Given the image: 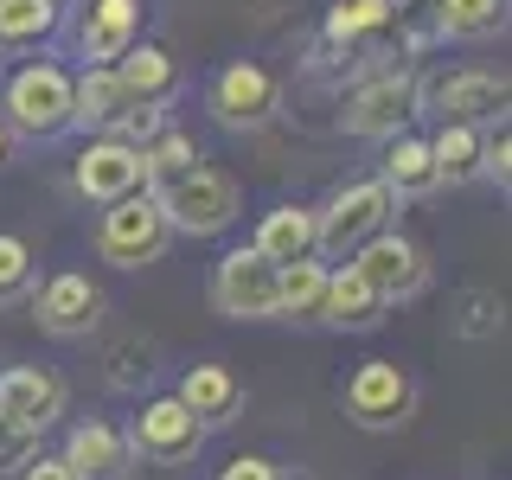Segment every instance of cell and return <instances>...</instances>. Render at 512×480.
Segmentation results:
<instances>
[{
  "label": "cell",
  "mask_w": 512,
  "mask_h": 480,
  "mask_svg": "<svg viewBox=\"0 0 512 480\" xmlns=\"http://www.w3.org/2000/svg\"><path fill=\"white\" fill-rule=\"evenodd\" d=\"M0 122L7 135H26V141H58L71 128V71L58 58H32L7 77L0 90Z\"/></svg>",
  "instance_id": "cell-1"
},
{
  "label": "cell",
  "mask_w": 512,
  "mask_h": 480,
  "mask_svg": "<svg viewBox=\"0 0 512 480\" xmlns=\"http://www.w3.org/2000/svg\"><path fill=\"white\" fill-rule=\"evenodd\" d=\"M154 205H160V218H167V231H180V237H218V231H231V224H237V212H244V186H237L224 167H205V160H199L186 180L160 186Z\"/></svg>",
  "instance_id": "cell-2"
},
{
  "label": "cell",
  "mask_w": 512,
  "mask_h": 480,
  "mask_svg": "<svg viewBox=\"0 0 512 480\" xmlns=\"http://www.w3.org/2000/svg\"><path fill=\"white\" fill-rule=\"evenodd\" d=\"M391 212L397 199L384 192L378 180H352L340 186L327 205L314 212V256H333V263H352L378 231H391Z\"/></svg>",
  "instance_id": "cell-3"
},
{
  "label": "cell",
  "mask_w": 512,
  "mask_h": 480,
  "mask_svg": "<svg viewBox=\"0 0 512 480\" xmlns=\"http://www.w3.org/2000/svg\"><path fill=\"white\" fill-rule=\"evenodd\" d=\"M167 218H160L154 192H135V199L122 205H103V218H96V256L116 269H141V263H160V250H167Z\"/></svg>",
  "instance_id": "cell-4"
},
{
  "label": "cell",
  "mask_w": 512,
  "mask_h": 480,
  "mask_svg": "<svg viewBox=\"0 0 512 480\" xmlns=\"http://www.w3.org/2000/svg\"><path fill=\"white\" fill-rule=\"evenodd\" d=\"M416 109H423V84H416L410 71H378L346 96L340 122H346V135H359V141H391V135H404V122Z\"/></svg>",
  "instance_id": "cell-5"
},
{
  "label": "cell",
  "mask_w": 512,
  "mask_h": 480,
  "mask_svg": "<svg viewBox=\"0 0 512 480\" xmlns=\"http://www.w3.org/2000/svg\"><path fill=\"white\" fill-rule=\"evenodd\" d=\"M416 410V384L397 359H365L346 378V416L359 429H404Z\"/></svg>",
  "instance_id": "cell-6"
},
{
  "label": "cell",
  "mask_w": 512,
  "mask_h": 480,
  "mask_svg": "<svg viewBox=\"0 0 512 480\" xmlns=\"http://www.w3.org/2000/svg\"><path fill=\"white\" fill-rule=\"evenodd\" d=\"M199 448H205V429L192 423V410L180 397H154V404H141V416L128 423V455L154 461V468H186Z\"/></svg>",
  "instance_id": "cell-7"
},
{
  "label": "cell",
  "mask_w": 512,
  "mask_h": 480,
  "mask_svg": "<svg viewBox=\"0 0 512 480\" xmlns=\"http://www.w3.org/2000/svg\"><path fill=\"white\" fill-rule=\"evenodd\" d=\"M352 276H359V282L384 301V308H391V301H410L416 288L429 282V256H423V250H416L410 237L391 224V231H378L372 244L352 256Z\"/></svg>",
  "instance_id": "cell-8"
},
{
  "label": "cell",
  "mask_w": 512,
  "mask_h": 480,
  "mask_svg": "<svg viewBox=\"0 0 512 480\" xmlns=\"http://www.w3.org/2000/svg\"><path fill=\"white\" fill-rule=\"evenodd\" d=\"M212 301H218V314H231V320H276V269L250 244L224 250L218 269H212Z\"/></svg>",
  "instance_id": "cell-9"
},
{
  "label": "cell",
  "mask_w": 512,
  "mask_h": 480,
  "mask_svg": "<svg viewBox=\"0 0 512 480\" xmlns=\"http://www.w3.org/2000/svg\"><path fill=\"white\" fill-rule=\"evenodd\" d=\"M276 109H282V84L263 64L237 58L212 77V116L224 128H263V122H276Z\"/></svg>",
  "instance_id": "cell-10"
},
{
  "label": "cell",
  "mask_w": 512,
  "mask_h": 480,
  "mask_svg": "<svg viewBox=\"0 0 512 480\" xmlns=\"http://www.w3.org/2000/svg\"><path fill=\"white\" fill-rule=\"evenodd\" d=\"M71 186L84 192L90 205H122V199H135V192H148V167H141L135 148H122V141L103 135V141H90V148L77 154Z\"/></svg>",
  "instance_id": "cell-11"
},
{
  "label": "cell",
  "mask_w": 512,
  "mask_h": 480,
  "mask_svg": "<svg viewBox=\"0 0 512 480\" xmlns=\"http://www.w3.org/2000/svg\"><path fill=\"white\" fill-rule=\"evenodd\" d=\"M58 416H64V378L58 372H45V365H13V372H0V423L39 436Z\"/></svg>",
  "instance_id": "cell-12"
},
{
  "label": "cell",
  "mask_w": 512,
  "mask_h": 480,
  "mask_svg": "<svg viewBox=\"0 0 512 480\" xmlns=\"http://www.w3.org/2000/svg\"><path fill=\"white\" fill-rule=\"evenodd\" d=\"M32 314H39V327L58 333V340H84L96 320H103V288H96L84 269H64V276H52L39 288Z\"/></svg>",
  "instance_id": "cell-13"
},
{
  "label": "cell",
  "mask_w": 512,
  "mask_h": 480,
  "mask_svg": "<svg viewBox=\"0 0 512 480\" xmlns=\"http://www.w3.org/2000/svg\"><path fill=\"white\" fill-rule=\"evenodd\" d=\"M141 45V0H90L77 20V52L90 64H116Z\"/></svg>",
  "instance_id": "cell-14"
},
{
  "label": "cell",
  "mask_w": 512,
  "mask_h": 480,
  "mask_svg": "<svg viewBox=\"0 0 512 480\" xmlns=\"http://www.w3.org/2000/svg\"><path fill=\"white\" fill-rule=\"evenodd\" d=\"M429 103H436L448 122H468V128L500 122L506 116V77L500 71H448V77L429 84Z\"/></svg>",
  "instance_id": "cell-15"
},
{
  "label": "cell",
  "mask_w": 512,
  "mask_h": 480,
  "mask_svg": "<svg viewBox=\"0 0 512 480\" xmlns=\"http://www.w3.org/2000/svg\"><path fill=\"white\" fill-rule=\"evenodd\" d=\"M64 468L77 480H128L135 455H128V436L116 423H77L64 442Z\"/></svg>",
  "instance_id": "cell-16"
},
{
  "label": "cell",
  "mask_w": 512,
  "mask_h": 480,
  "mask_svg": "<svg viewBox=\"0 0 512 480\" xmlns=\"http://www.w3.org/2000/svg\"><path fill=\"white\" fill-rule=\"evenodd\" d=\"M256 256L269 269H288V263H308L314 256V205H276V212L256 218Z\"/></svg>",
  "instance_id": "cell-17"
},
{
  "label": "cell",
  "mask_w": 512,
  "mask_h": 480,
  "mask_svg": "<svg viewBox=\"0 0 512 480\" xmlns=\"http://www.w3.org/2000/svg\"><path fill=\"white\" fill-rule=\"evenodd\" d=\"M173 397L192 410V423H199V429H218V423H231V416H237V404H244V384H237L231 365H192Z\"/></svg>",
  "instance_id": "cell-18"
},
{
  "label": "cell",
  "mask_w": 512,
  "mask_h": 480,
  "mask_svg": "<svg viewBox=\"0 0 512 480\" xmlns=\"http://www.w3.org/2000/svg\"><path fill=\"white\" fill-rule=\"evenodd\" d=\"M128 109V90L116 77V64H84V77H71V128H116Z\"/></svg>",
  "instance_id": "cell-19"
},
{
  "label": "cell",
  "mask_w": 512,
  "mask_h": 480,
  "mask_svg": "<svg viewBox=\"0 0 512 480\" xmlns=\"http://www.w3.org/2000/svg\"><path fill=\"white\" fill-rule=\"evenodd\" d=\"M320 320H327V327H346V333H365V327H378V320H384V301L359 276H352V263H340V269H327V301H320Z\"/></svg>",
  "instance_id": "cell-20"
},
{
  "label": "cell",
  "mask_w": 512,
  "mask_h": 480,
  "mask_svg": "<svg viewBox=\"0 0 512 480\" xmlns=\"http://www.w3.org/2000/svg\"><path fill=\"white\" fill-rule=\"evenodd\" d=\"M378 186L391 192V199H423V192H436V160H429V141L423 135H391Z\"/></svg>",
  "instance_id": "cell-21"
},
{
  "label": "cell",
  "mask_w": 512,
  "mask_h": 480,
  "mask_svg": "<svg viewBox=\"0 0 512 480\" xmlns=\"http://www.w3.org/2000/svg\"><path fill=\"white\" fill-rule=\"evenodd\" d=\"M116 77H122L128 103H154V109L180 90V64H173V52H160V45H135L128 58H116Z\"/></svg>",
  "instance_id": "cell-22"
},
{
  "label": "cell",
  "mask_w": 512,
  "mask_h": 480,
  "mask_svg": "<svg viewBox=\"0 0 512 480\" xmlns=\"http://www.w3.org/2000/svg\"><path fill=\"white\" fill-rule=\"evenodd\" d=\"M320 301H327V263H288L276 269V320H320Z\"/></svg>",
  "instance_id": "cell-23"
},
{
  "label": "cell",
  "mask_w": 512,
  "mask_h": 480,
  "mask_svg": "<svg viewBox=\"0 0 512 480\" xmlns=\"http://www.w3.org/2000/svg\"><path fill=\"white\" fill-rule=\"evenodd\" d=\"M429 160H436V186H468L480 173V128L442 122L436 135H429Z\"/></svg>",
  "instance_id": "cell-24"
},
{
  "label": "cell",
  "mask_w": 512,
  "mask_h": 480,
  "mask_svg": "<svg viewBox=\"0 0 512 480\" xmlns=\"http://www.w3.org/2000/svg\"><path fill=\"white\" fill-rule=\"evenodd\" d=\"M58 32V0H0V52H32Z\"/></svg>",
  "instance_id": "cell-25"
},
{
  "label": "cell",
  "mask_w": 512,
  "mask_h": 480,
  "mask_svg": "<svg viewBox=\"0 0 512 480\" xmlns=\"http://www.w3.org/2000/svg\"><path fill=\"white\" fill-rule=\"evenodd\" d=\"M506 26V0H436L442 39H493Z\"/></svg>",
  "instance_id": "cell-26"
},
{
  "label": "cell",
  "mask_w": 512,
  "mask_h": 480,
  "mask_svg": "<svg viewBox=\"0 0 512 480\" xmlns=\"http://www.w3.org/2000/svg\"><path fill=\"white\" fill-rule=\"evenodd\" d=\"M141 167H148V192H160V186L186 180V173L199 167V148H192V135H180V128H167L160 141H148V148H141Z\"/></svg>",
  "instance_id": "cell-27"
},
{
  "label": "cell",
  "mask_w": 512,
  "mask_h": 480,
  "mask_svg": "<svg viewBox=\"0 0 512 480\" xmlns=\"http://www.w3.org/2000/svg\"><path fill=\"white\" fill-rule=\"evenodd\" d=\"M384 26H391V0H333V13H327V39L333 45H359V39H372Z\"/></svg>",
  "instance_id": "cell-28"
},
{
  "label": "cell",
  "mask_w": 512,
  "mask_h": 480,
  "mask_svg": "<svg viewBox=\"0 0 512 480\" xmlns=\"http://www.w3.org/2000/svg\"><path fill=\"white\" fill-rule=\"evenodd\" d=\"M384 32H397V45H429V39H442L436 32V0H391V26Z\"/></svg>",
  "instance_id": "cell-29"
},
{
  "label": "cell",
  "mask_w": 512,
  "mask_h": 480,
  "mask_svg": "<svg viewBox=\"0 0 512 480\" xmlns=\"http://www.w3.org/2000/svg\"><path fill=\"white\" fill-rule=\"evenodd\" d=\"M26 282H32V250H26V237L0 231V301H7V295H20Z\"/></svg>",
  "instance_id": "cell-30"
},
{
  "label": "cell",
  "mask_w": 512,
  "mask_h": 480,
  "mask_svg": "<svg viewBox=\"0 0 512 480\" xmlns=\"http://www.w3.org/2000/svg\"><path fill=\"white\" fill-rule=\"evenodd\" d=\"M480 173H493L500 192L512 186V135H506V116L493 122V128H480Z\"/></svg>",
  "instance_id": "cell-31"
},
{
  "label": "cell",
  "mask_w": 512,
  "mask_h": 480,
  "mask_svg": "<svg viewBox=\"0 0 512 480\" xmlns=\"http://www.w3.org/2000/svg\"><path fill=\"white\" fill-rule=\"evenodd\" d=\"M148 372H154V365H148V340H122L116 352H109V378H116V384H135Z\"/></svg>",
  "instance_id": "cell-32"
},
{
  "label": "cell",
  "mask_w": 512,
  "mask_h": 480,
  "mask_svg": "<svg viewBox=\"0 0 512 480\" xmlns=\"http://www.w3.org/2000/svg\"><path fill=\"white\" fill-rule=\"evenodd\" d=\"M32 448H39V436H26V429L0 423V474H7V468H26V461H32Z\"/></svg>",
  "instance_id": "cell-33"
},
{
  "label": "cell",
  "mask_w": 512,
  "mask_h": 480,
  "mask_svg": "<svg viewBox=\"0 0 512 480\" xmlns=\"http://www.w3.org/2000/svg\"><path fill=\"white\" fill-rule=\"evenodd\" d=\"M218 480H282V468H276V461H263V455H237Z\"/></svg>",
  "instance_id": "cell-34"
},
{
  "label": "cell",
  "mask_w": 512,
  "mask_h": 480,
  "mask_svg": "<svg viewBox=\"0 0 512 480\" xmlns=\"http://www.w3.org/2000/svg\"><path fill=\"white\" fill-rule=\"evenodd\" d=\"M20 480H77L71 468H64V455H32Z\"/></svg>",
  "instance_id": "cell-35"
},
{
  "label": "cell",
  "mask_w": 512,
  "mask_h": 480,
  "mask_svg": "<svg viewBox=\"0 0 512 480\" xmlns=\"http://www.w3.org/2000/svg\"><path fill=\"white\" fill-rule=\"evenodd\" d=\"M7 160H13V135H7V122H0V173H7Z\"/></svg>",
  "instance_id": "cell-36"
}]
</instances>
